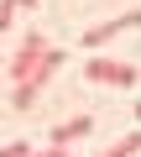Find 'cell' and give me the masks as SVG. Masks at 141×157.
<instances>
[{"label":"cell","instance_id":"2","mask_svg":"<svg viewBox=\"0 0 141 157\" xmlns=\"http://www.w3.org/2000/svg\"><path fill=\"white\" fill-rule=\"evenodd\" d=\"M84 78H94V84H105V89H131L141 73L131 63H115V58H89L84 63Z\"/></svg>","mask_w":141,"mask_h":157},{"label":"cell","instance_id":"10","mask_svg":"<svg viewBox=\"0 0 141 157\" xmlns=\"http://www.w3.org/2000/svg\"><path fill=\"white\" fill-rule=\"evenodd\" d=\"M16 6H21V11H32V6H37V0H16Z\"/></svg>","mask_w":141,"mask_h":157},{"label":"cell","instance_id":"7","mask_svg":"<svg viewBox=\"0 0 141 157\" xmlns=\"http://www.w3.org/2000/svg\"><path fill=\"white\" fill-rule=\"evenodd\" d=\"M32 152V141H11V147H0V157H26Z\"/></svg>","mask_w":141,"mask_h":157},{"label":"cell","instance_id":"6","mask_svg":"<svg viewBox=\"0 0 141 157\" xmlns=\"http://www.w3.org/2000/svg\"><path fill=\"white\" fill-rule=\"evenodd\" d=\"M136 152H141V131H131V136H120V141H115V147H105L99 157H136Z\"/></svg>","mask_w":141,"mask_h":157},{"label":"cell","instance_id":"3","mask_svg":"<svg viewBox=\"0 0 141 157\" xmlns=\"http://www.w3.org/2000/svg\"><path fill=\"white\" fill-rule=\"evenodd\" d=\"M42 58H47V37H42V32H26V37H21V47H16V58L6 63V73L16 78V84H26L32 68H37Z\"/></svg>","mask_w":141,"mask_h":157},{"label":"cell","instance_id":"5","mask_svg":"<svg viewBox=\"0 0 141 157\" xmlns=\"http://www.w3.org/2000/svg\"><path fill=\"white\" fill-rule=\"evenodd\" d=\"M94 131V121L89 115H73V121H63V126H52V147H73L79 136H89Z\"/></svg>","mask_w":141,"mask_h":157},{"label":"cell","instance_id":"4","mask_svg":"<svg viewBox=\"0 0 141 157\" xmlns=\"http://www.w3.org/2000/svg\"><path fill=\"white\" fill-rule=\"evenodd\" d=\"M125 26H141V11H125V16H115V21L89 26V32H84V47H105V42H110V37H120Z\"/></svg>","mask_w":141,"mask_h":157},{"label":"cell","instance_id":"8","mask_svg":"<svg viewBox=\"0 0 141 157\" xmlns=\"http://www.w3.org/2000/svg\"><path fill=\"white\" fill-rule=\"evenodd\" d=\"M11 16H16V0H0V32L11 26Z\"/></svg>","mask_w":141,"mask_h":157},{"label":"cell","instance_id":"9","mask_svg":"<svg viewBox=\"0 0 141 157\" xmlns=\"http://www.w3.org/2000/svg\"><path fill=\"white\" fill-rule=\"evenodd\" d=\"M26 157H68V147H47V152H37V147H32Z\"/></svg>","mask_w":141,"mask_h":157},{"label":"cell","instance_id":"11","mask_svg":"<svg viewBox=\"0 0 141 157\" xmlns=\"http://www.w3.org/2000/svg\"><path fill=\"white\" fill-rule=\"evenodd\" d=\"M136 121H141V105H136Z\"/></svg>","mask_w":141,"mask_h":157},{"label":"cell","instance_id":"1","mask_svg":"<svg viewBox=\"0 0 141 157\" xmlns=\"http://www.w3.org/2000/svg\"><path fill=\"white\" fill-rule=\"evenodd\" d=\"M58 68H63V52H58V47H47V58H42V63L32 68V78H26V84H16L11 105H16V110H32V100L42 94V84H47V78H52Z\"/></svg>","mask_w":141,"mask_h":157}]
</instances>
